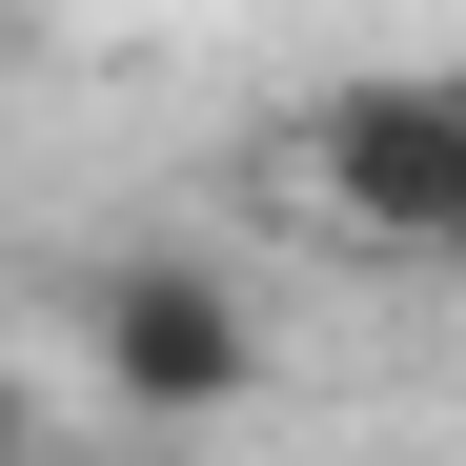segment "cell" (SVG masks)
I'll list each match as a JSON object with an SVG mask.
<instances>
[{
  "mask_svg": "<svg viewBox=\"0 0 466 466\" xmlns=\"http://www.w3.org/2000/svg\"><path fill=\"white\" fill-rule=\"evenodd\" d=\"M0 446H41V385H21V365H0Z\"/></svg>",
  "mask_w": 466,
  "mask_h": 466,
  "instance_id": "obj_3",
  "label": "cell"
},
{
  "mask_svg": "<svg viewBox=\"0 0 466 466\" xmlns=\"http://www.w3.org/2000/svg\"><path fill=\"white\" fill-rule=\"evenodd\" d=\"M284 142H304V203H325L345 244L446 264V223H466V61L446 82H325Z\"/></svg>",
  "mask_w": 466,
  "mask_h": 466,
  "instance_id": "obj_1",
  "label": "cell"
},
{
  "mask_svg": "<svg viewBox=\"0 0 466 466\" xmlns=\"http://www.w3.org/2000/svg\"><path fill=\"white\" fill-rule=\"evenodd\" d=\"M446 264H466V223H446Z\"/></svg>",
  "mask_w": 466,
  "mask_h": 466,
  "instance_id": "obj_4",
  "label": "cell"
},
{
  "mask_svg": "<svg viewBox=\"0 0 466 466\" xmlns=\"http://www.w3.org/2000/svg\"><path fill=\"white\" fill-rule=\"evenodd\" d=\"M82 385L122 426H223V406H264V325H244V284L223 264H102L82 284Z\"/></svg>",
  "mask_w": 466,
  "mask_h": 466,
  "instance_id": "obj_2",
  "label": "cell"
}]
</instances>
